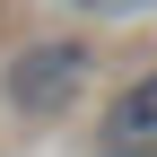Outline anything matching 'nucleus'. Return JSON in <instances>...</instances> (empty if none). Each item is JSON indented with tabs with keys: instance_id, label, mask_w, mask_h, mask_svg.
<instances>
[{
	"instance_id": "nucleus-1",
	"label": "nucleus",
	"mask_w": 157,
	"mask_h": 157,
	"mask_svg": "<svg viewBox=\"0 0 157 157\" xmlns=\"http://www.w3.org/2000/svg\"><path fill=\"white\" fill-rule=\"evenodd\" d=\"M87 78H96V52L78 44V35H35V44L0 70V105H9L17 122H61L78 96H87Z\"/></svg>"
},
{
	"instance_id": "nucleus-3",
	"label": "nucleus",
	"mask_w": 157,
	"mask_h": 157,
	"mask_svg": "<svg viewBox=\"0 0 157 157\" xmlns=\"http://www.w3.org/2000/svg\"><path fill=\"white\" fill-rule=\"evenodd\" d=\"M78 17H140V9H157V0H70Z\"/></svg>"
},
{
	"instance_id": "nucleus-2",
	"label": "nucleus",
	"mask_w": 157,
	"mask_h": 157,
	"mask_svg": "<svg viewBox=\"0 0 157 157\" xmlns=\"http://www.w3.org/2000/svg\"><path fill=\"white\" fill-rule=\"evenodd\" d=\"M96 157H157V70H140L96 113Z\"/></svg>"
}]
</instances>
